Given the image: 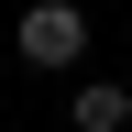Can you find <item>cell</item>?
<instances>
[{
    "label": "cell",
    "instance_id": "obj_1",
    "mask_svg": "<svg viewBox=\"0 0 132 132\" xmlns=\"http://www.w3.org/2000/svg\"><path fill=\"white\" fill-rule=\"evenodd\" d=\"M22 55H33V66H77V55H88V11L33 0V11H22Z\"/></svg>",
    "mask_w": 132,
    "mask_h": 132
},
{
    "label": "cell",
    "instance_id": "obj_2",
    "mask_svg": "<svg viewBox=\"0 0 132 132\" xmlns=\"http://www.w3.org/2000/svg\"><path fill=\"white\" fill-rule=\"evenodd\" d=\"M66 121H77V132H121V121H132V88H110V77H99V88L66 99Z\"/></svg>",
    "mask_w": 132,
    "mask_h": 132
}]
</instances>
